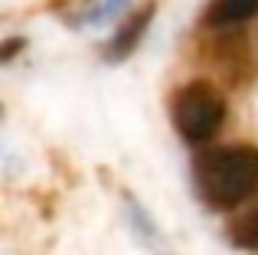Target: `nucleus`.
Masks as SVG:
<instances>
[{
    "mask_svg": "<svg viewBox=\"0 0 258 255\" xmlns=\"http://www.w3.org/2000/svg\"><path fill=\"white\" fill-rule=\"evenodd\" d=\"M200 197L216 210H232L258 190V147L226 144L200 154L193 167Z\"/></svg>",
    "mask_w": 258,
    "mask_h": 255,
    "instance_id": "nucleus-1",
    "label": "nucleus"
},
{
    "mask_svg": "<svg viewBox=\"0 0 258 255\" xmlns=\"http://www.w3.org/2000/svg\"><path fill=\"white\" fill-rule=\"evenodd\" d=\"M170 118L183 141L206 144L209 138L219 134L222 121H226V98L213 82L193 79L170 95Z\"/></svg>",
    "mask_w": 258,
    "mask_h": 255,
    "instance_id": "nucleus-2",
    "label": "nucleus"
},
{
    "mask_svg": "<svg viewBox=\"0 0 258 255\" xmlns=\"http://www.w3.org/2000/svg\"><path fill=\"white\" fill-rule=\"evenodd\" d=\"M154 13H157V4H144V7H138V10H131V17L118 26V33H114L111 43H108V59L131 56V52L138 49V43L144 39V33H147V26H151Z\"/></svg>",
    "mask_w": 258,
    "mask_h": 255,
    "instance_id": "nucleus-3",
    "label": "nucleus"
},
{
    "mask_svg": "<svg viewBox=\"0 0 258 255\" xmlns=\"http://www.w3.org/2000/svg\"><path fill=\"white\" fill-rule=\"evenodd\" d=\"M258 17V0H213L203 13V23L213 30H226V26H239Z\"/></svg>",
    "mask_w": 258,
    "mask_h": 255,
    "instance_id": "nucleus-4",
    "label": "nucleus"
},
{
    "mask_svg": "<svg viewBox=\"0 0 258 255\" xmlns=\"http://www.w3.org/2000/svg\"><path fill=\"white\" fill-rule=\"evenodd\" d=\"M229 239L242 249H258V210L242 213L232 226H229Z\"/></svg>",
    "mask_w": 258,
    "mask_h": 255,
    "instance_id": "nucleus-5",
    "label": "nucleus"
},
{
    "mask_svg": "<svg viewBox=\"0 0 258 255\" xmlns=\"http://www.w3.org/2000/svg\"><path fill=\"white\" fill-rule=\"evenodd\" d=\"M23 39H7V43H4V49H0V59H4V62H10V59H13V52H17V49H23Z\"/></svg>",
    "mask_w": 258,
    "mask_h": 255,
    "instance_id": "nucleus-6",
    "label": "nucleus"
}]
</instances>
